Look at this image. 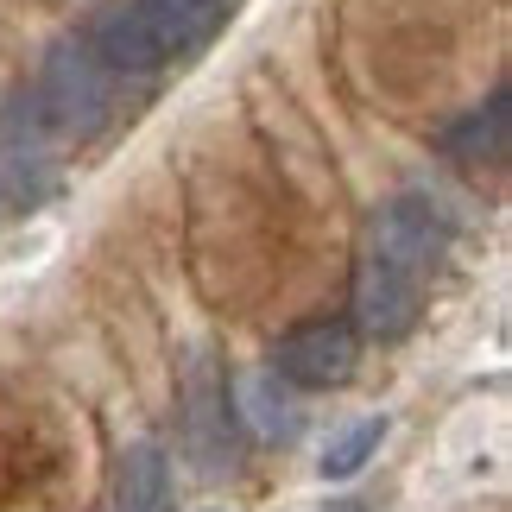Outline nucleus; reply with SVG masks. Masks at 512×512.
<instances>
[{"label": "nucleus", "mask_w": 512, "mask_h": 512, "mask_svg": "<svg viewBox=\"0 0 512 512\" xmlns=\"http://www.w3.org/2000/svg\"><path fill=\"white\" fill-rule=\"evenodd\" d=\"M38 114H45L51 133H64V140H89L95 127L108 121L114 108V76L108 64L95 57L89 38H57L45 51V70H38V89H32Z\"/></svg>", "instance_id": "1"}, {"label": "nucleus", "mask_w": 512, "mask_h": 512, "mask_svg": "<svg viewBox=\"0 0 512 512\" xmlns=\"http://www.w3.org/2000/svg\"><path fill=\"white\" fill-rule=\"evenodd\" d=\"M367 260L405 272V279H430V266L443 260V209L418 190L392 196L367 222Z\"/></svg>", "instance_id": "2"}, {"label": "nucleus", "mask_w": 512, "mask_h": 512, "mask_svg": "<svg viewBox=\"0 0 512 512\" xmlns=\"http://www.w3.org/2000/svg\"><path fill=\"white\" fill-rule=\"evenodd\" d=\"M51 140L57 133L45 127V114H38L32 95H19V102L0 114V203L7 209L45 203V190H51Z\"/></svg>", "instance_id": "3"}, {"label": "nucleus", "mask_w": 512, "mask_h": 512, "mask_svg": "<svg viewBox=\"0 0 512 512\" xmlns=\"http://www.w3.org/2000/svg\"><path fill=\"white\" fill-rule=\"evenodd\" d=\"M354 367H361V336H354V323H298L291 336L272 348V373H279L285 386H342L354 380Z\"/></svg>", "instance_id": "4"}, {"label": "nucleus", "mask_w": 512, "mask_h": 512, "mask_svg": "<svg viewBox=\"0 0 512 512\" xmlns=\"http://www.w3.org/2000/svg\"><path fill=\"white\" fill-rule=\"evenodd\" d=\"M418 310H424V279H405V272L361 253V266H354V336L399 342V336H411Z\"/></svg>", "instance_id": "5"}, {"label": "nucleus", "mask_w": 512, "mask_h": 512, "mask_svg": "<svg viewBox=\"0 0 512 512\" xmlns=\"http://www.w3.org/2000/svg\"><path fill=\"white\" fill-rule=\"evenodd\" d=\"M184 443H190V456H196L203 475H222L228 468V386H222V373H215L209 354L184 380Z\"/></svg>", "instance_id": "6"}, {"label": "nucleus", "mask_w": 512, "mask_h": 512, "mask_svg": "<svg viewBox=\"0 0 512 512\" xmlns=\"http://www.w3.org/2000/svg\"><path fill=\"white\" fill-rule=\"evenodd\" d=\"M234 418H241L260 443H291L298 424H304V411H298L291 386L272 367H247V373H234Z\"/></svg>", "instance_id": "7"}, {"label": "nucleus", "mask_w": 512, "mask_h": 512, "mask_svg": "<svg viewBox=\"0 0 512 512\" xmlns=\"http://www.w3.org/2000/svg\"><path fill=\"white\" fill-rule=\"evenodd\" d=\"M133 13L146 19V32H152L165 64L203 51L215 38V26H222V0H133Z\"/></svg>", "instance_id": "8"}, {"label": "nucleus", "mask_w": 512, "mask_h": 512, "mask_svg": "<svg viewBox=\"0 0 512 512\" xmlns=\"http://www.w3.org/2000/svg\"><path fill=\"white\" fill-rule=\"evenodd\" d=\"M95 57L108 64V76H159V45H152V32H146V19L133 13V0L127 7H108L102 19H95V32H83Z\"/></svg>", "instance_id": "9"}, {"label": "nucleus", "mask_w": 512, "mask_h": 512, "mask_svg": "<svg viewBox=\"0 0 512 512\" xmlns=\"http://www.w3.org/2000/svg\"><path fill=\"white\" fill-rule=\"evenodd\" d=\"M114 512H171V462L159 443H127L114 462Z\"/></svg>", "instance_id": "10"}, {"label": "nucleus", "mask_w": 512, "mask_h": 512, "mask_svg": "<svg viewBox=\"0 0 512 512\" xmlns=\"http://www.w3.org/2000/svg\"><path fill=\"white\" fill-rule=\"evenodd\" d=\"M506 140H512V121H506V83L487 95V108H481V114H468L462 127H449V133H443V146H449V152H462V159H475V165H506Z\"/></svg>", "instance_id": "11"}, {"label": "nucleus", "mask_w": 512, "mask_h": 512, "mask_svg": "<svg viewBox=\"0 0 512 512\" xmlns=\"http://www.w3.org/2000/svg\"><path fill=\"white\" fill-rule=\"evenodd\" d=\"M380 437H386V418H354L348 430H336L329 437V449H323V481H348V475H361V468L373 462V449H380Z\"/></svg>", "instance_id": "12"}, {"label": "nucleus", "mask_w": 512, "mask_h": 512, "mask_svg": "<svg viewBox=\"0 0 512 512\" xmlns=\"http://www.w3.org/2000/svg\"><path fill=\"white\" fill-rule=\"evenodd\" d=\"M329 512H367V506H354V500H342V506H329Z\"/></svg>", "instance_id": "13"}, {"label": "nucleus", "mask_w": 512, "mask_h": 512, "mask_svg": "<svg viewBox=\"0 0 512 512\" xmlns=\"http://www.w3.org/2000/svg\"><path fill=\"white\" fill-rule=\"evenodd\" d=\"M209 512H222V506H209Z\"/></svg>", "instance_id": "14"}]
</instances>
